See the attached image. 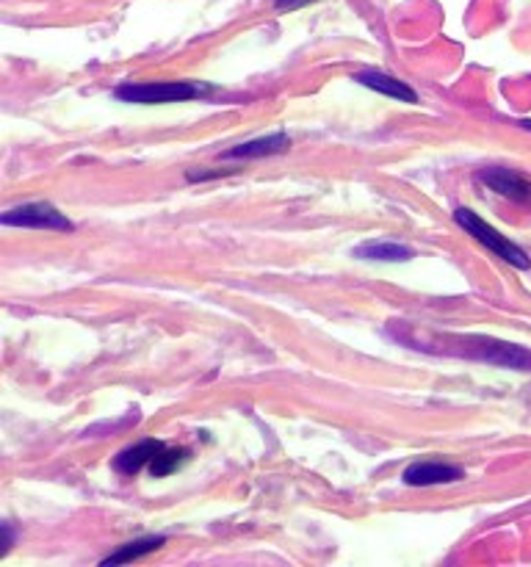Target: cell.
<instances>
[{
  "label": "cell",
  "mask_w": 531,
  "mask_h": 567,
  "mask_svg": "<svg viewBox=\"0 0 531 567\" xmlns=\"http://www.w3.org/2000/svg\"><path fill=\"white\" fill-rule=\"evenodd\" d=\"M476 183L490 188L498 197L531 210V177L520 175L514 169H503V166H487V169L476 172Z\"/></svg>",
  "instance_id": "5b68a950"
},
{
  "label": "cell",
  "mask_w": 531,
  "mask_h": 567,
  "mask_svg": "<svg viewBox=\"0 0 531 567\" xmlns=\"http://www.w3.org/2000/svg\"><path fill=\"white\" fill-rule=\"evenodd\" d=\"M352 255L360 260H379V264H407V260H413L418 252H415L413 247H407V244L368 238V241L357 244V247L352 249Z\"/></svg>",
  "instance_id": "30bf717a"
},
{
  "label": "cell",
  "mask_w": 531,
  "mask_h": 567,
  "mask_svg": "<svg viewBox=\"0 0 531 567\" xmlns=\"http://www.w3.org/2000/svg\"><path fill=\"white\" fill-rule=\"evenodd\" d=\"M214 89L194 81H158V83H119L114 89V97L122 103L136 105H164V103H188L210 94Z\"/></svg>",
  "instance_id": "7a4b0ae2"
},
{
  "label": "cell",
  "mask_w": 531,
  "mask_h": 567,
  "mask_svg": "<svg viewBox=\"0 0 531 567\" xmlns=\"http://www.w3.org/2000/svg\"><path fill=\"white\" fill-rule=\"evenodd\" d=\"M407 487H435V485H454V482L465 480V471L459 465L435 463V460H424V463H413L404 468L402 474Z\"/></svg>",
  "instance_id": "8992f818"
},
{
  "label": "cell",
  "mask_w": 531,
  "mask_h": 567,
  "mask_svg": "<svg viewBox=\"0 0 531 567\" xmlns=\"http://www.w3.org/2000/svg\"><path fill=\"white\" fill-rule=\"evenodd\" d=\"M518 125H523L525 131H531V120H523V122H518Z\"/></svg>",
  "instance_id": "9a60e30c"
},
{
  "label": "cell",
  "mask_w": 531,
  "mask_h": 567,
  "mask_svg": "<svg viewBox=\"0 0 531 567\" xmlns=\"http://www.w3.org/2000/svg\"><path fill=\"white\" fill-rule=\"evenodd\" d=\"M188 457H191V449L186 446H177V449H160L158 454H155V460L149 463V476L153 480H164V476L175 474L180 465L188 463Z\"/></svg>",
  "instance_id": "7c38bea8"
},
{
  "label": "cell",
  "mask_w": 531,
  "mask_h": 567,
  "mask_svg": "<svg viewBox=\"0 0 531 567\" xmlns=\"http://www.w3.org/2000/svg\"><path fill=\"white\" fill-rule=\"evenodd\" d=\"M166 449L164 443L155 441V437H147V441H138L133 446L122 449L114 460H111V468L116 471L119 476H136L142 474L144 468H149V463L155 460V454Z\"/></svg>",
  "instance_id": "9c48e42d"
},
{
  "label": "cell",
  "mask_w": 531,
  "mask_h": 567,
  "mask_svg": "<svg viewBox=\"0 0 531 567\" xmlns=\"http://www.w3.org/2000/svg\"><path fill=\"white\" fill-rule=\"evenodd\" d=\"M166 543L164 535H149V537H138V540L133 543H125V546L116 548L114 554H108V557L103 559V567H111V565H127V563H136V559H144L149 557V554L158 551L160 546Z\"/></svg>",
  "instance_id": "8fae6325"
},
{
  "label": "cell",
  "mask_w": 531,
  "mask_h": 567,
  "mask_svg": "<svg viewBox=\"0 0 531 567\" xmlns=\"http://www.w3.org/2000/svg\"><path fill=\"white\" fill-rule=\"evenodd\" d=\"M0 532H3V548H0V557H6V554H9V548H11V543H14V532H11L9 524L0 526Z\"/></svg>",
  "instance_id": "5bb4252c"
},
{
  "label": "cell",
  "mask_w": 531,
  "mask_h": 567,
  "mask_svg": "<svg viewBox=\"0 0 531 567\" xmlns=\"http://www.w3.org/2000/svg\"><path fill=\"white\" fill-rule=\"evenodd\" d=\"M310 3H319V0H274V11L285 14V11L304 9V6H310Z\"/></svg>",
  "instance_id": "4fadbf2b"
},
{
  "label": "cell",
  "mask_w": 531,
  "mask_h": 567,
  "mask_svg": "<svg viewBox=\"0 0 531 567\" xmlns=\"http://www.w3.org/2000/svg\"><path fill=\"white\" fill-rule=\"evenodd\" d=\"M352 81H357L360 86L371 89V92L385 94V97L391 100H398V103H407V105L418 103V92H415L413 86H407L404 81H398V78L387 75V72L382 70H360L354 72Z\"/></svg>",
  "instance_id": "ba28073f"
},
{
  "label": "cell",
  "mask_w": 531,
  "mask_h": 567,
  "mask_svg": "<svg viewBox=\"0 0 531 567\" xmlns=\"http://www.w3.org/2000/svg\"><path fill=\"white\" fill-rule=\"evenodd\" d=\"M454 221H457V225L462 227V230L468 233L470 238H473V241H479L481 247L490 249V252L496 255V258H501L503 264L514 266V269H520V271H529L531 269V258H529V255H525L523 249L518 247V244L509 241L507 236H501V233H498L496 227L487 225V221L481 219L479 214H473V210H470V208H457V210H454Z\"/></svg>",
  "instance_id": "3957f363"
},
{
  "label": "cell",
  "mask_w": 531,
  "mask_h": 567,
  "mask_svg": "<svg viewBox=\"0 0 531 567\" xmlns=\"http://www.w3.org/2000/svg\"><path fill=\"white\" fill-rule=\"evenodd\" d=\"M291 150V136L282 131L271 133V136L249 138V142L236 144V147L225 150L219 158L225 161H254V158H269V155H282Z\"/></svg>",
  "instance_id": "52a82bcc"
},
{
  "label": "cell",
  "mask_w": 531,
  "mask_h": 567,
  "mask_svg": "<svg viewBox=\"0 0 531 567\" xmlns=\"http://www.w3.org/2000/svg\"><path fill=\"white\" fill-rule=\"evenodd\" d=\"M6 227H28V230H55V233H75V221L66 219L55 205L50 203H25L9 208L0 216Z\"/></svg>",
  "instance_id": "277c9868"
},
{
  "label": "cell",
  "mask_w": 531,
  "mask_h": 567,
  "mask_svg": "<svg viewBox=\"0 0 531 567\" xmlns=\"http://www.w3.org/2000/svg\"><path fill=\"white\" fill-rule=\"evenodd\" d=\"M440 352L454 354V358L476 360V363L496 365V369L531 371V349L520 343L498 341L490 336H446Z\"/></svg>",
  "instance_id": "6da1fadb"
}]
</instances>
